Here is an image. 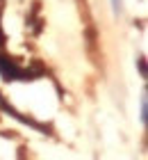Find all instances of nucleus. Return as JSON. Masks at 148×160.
<instances>
[{
	"mask_svg": "<svg viewBox=\"0 0 148 160\" xmlns=\"http://www.w3.org/2000/svg\"><path fill=\"white\" fill-rule=\"evenodd\" d=\"M5 46V32H2V25H0V48Z\"/></svg>",
	"mask_w": 148,
	"mask_h": 160,
	"instance_id": "39448f33",
	"label": "nucleus"
},
{
	"mask_svg": "<svg viewBox=\"0 0 148 160\" xmlns=\"http://www.w3.org/2000/svg\"><path fill=\"white\" fill-rule=\"evenodd\" d=\"M141 123H144V126L148 123V103H146V96L141 98Z\"/></svg>",
	"mask_w": 148,
	"mask_h": 160,
	"instance_id": "f03ea898",
	"label": "nucleus"
},
{
	"mask_svg": "<svg viewBox=\"0 0 148 160\" xmlns=\"http://www.w3.org/2000/svg\"><path fill=\"white\" fill-rule=\"evenodd\" d=\"M137 67H139V73H141V78H146V62H144V57H139V60H137Z\"/></svg>",
	"mask_w": 148,
	"mask_h": 160,
	"instance_id": "20e7f679",
	"label": "nucleus"
},
{
	"mask_svg": "<svg viewBox=\"0 0 148 160\" xmlns=\"http://www.w3.org/2000/svg\"><path fill=\"white\" fill-rule=\"evenodd\" d=\"M112 9H114V14L118 16V14L123 12V0H112Z\"/></svg>",
	"mask_w": 148,
	"mask_h": 160,
	"instance_id": "7ed1b4c3",
	"label": "nucleus"
},
{
	"mask_svg": "<svg viewBox=\"0 0 148 160\" xmlns=\"http://www.w3.org/2000/svg\"><path fill=\"white\" fill-rule=\"evenodd\" d=\"M41 71H30V69H21L12 57L0 55V76H2L5 82L9 80H34Z\"/></svg>",
	"mask_w": 148,
	"mask_h": 160,
	"instance_id": "f257e3e1",
	"label": "nucleus"
},
{
	"mask_svg": "<svg viewBox=\"0 0 148 160\" xmlns=\"http://www.w3.org/2000/svg\"><path fill=\"white\" fill-rule=\"evenodd\" d=\"M0 2H2V0H0Z\"/></svg>",
	"mask_w": 148,
	"mask_h": 160,
	"instance_id": "423d86ee",
	"label": "nucleus"
}]
</instances>
